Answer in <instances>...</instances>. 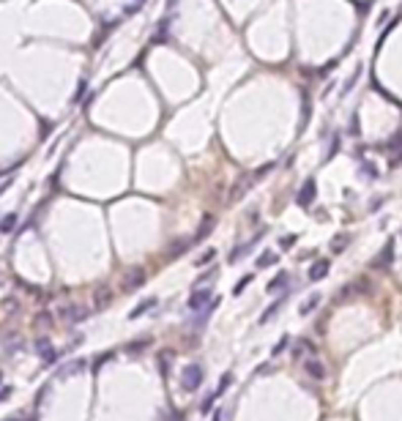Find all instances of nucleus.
Wrapping results in <instances>:
<instances>
[{"instance_id":"f257e3e1","label":"nucleus","mask_w":402,"mask_h":421,"mask_svg":"<svg viewBox=\"0 0 402 421\" xmlns=\"http://www.w3.org/2000/svg\"><path fill=\"white\" fill-rule=\"evenodd\" d=\"M203 380H205V372L200 364H186L181 369V386H184V391H197L203 386Z\"/></svg>"},{"instance_id":"f03ea898","label":"nucleus","mask_w":402,"mask_h":421,"mask_svg":"<svg viewBox=\"0 0 402 421\" xmlns=\"http://www.w3.org/2000/svg\"><path fill=\"white\" fill-rule=\"evenodd\" d=\"M91 315L88 306H79V304H63L60 306V320H66L69 325H79L85 323V317Z\"/></svg>"},{"instance_id":"7ed1b4c3","label":"nucleus","mask_w":402,"mask_h":421,"mask_svg":"<svg viewBox=\"0 0 402 421\" xmlns=\"http://www.w3.org/2000/svg\"><path fill=\"white\" fill-rule=\"evenodd\" d=\"M145 282H148V273H145V268H129L126 271V276H123V290L126 293H134V290H140Z\"/></svg>"},{"instance_id":"20e7f679","label":"nucleus","mask_w":402,"mask_h":421,"mask_svg":"<svg viewBox=\"0 0 402 421\" xmlns=\"http://www.w3.org/2000/svg\"><path fill=\"white\" fill-rule=\"evenodd\" d=\"M211 290L208 287H197V290H192V296H189V309L192 312H203L205 306L211 304Z\"/></svg>"},{"instance_id":"39448f33","label":"nucleus","mask_w":402,"mask_h":421,"mask_svg":"<svg viewBox=\"0 0 402 421\" xmlns=\"http://www.w3.org/2000/svg\"><path fill=\"white\" fill-rule=\"evenodd\" d=\"M315 195H318V189H315V178H306L304 186H301V192L296 195V203L301 205V208H309L312 200H315Z\"/></svg>"},{"instance_id":"423d86ee","label":"nucleus","mask_w":402,"mask_h":421,"mask_svg":"<svg viewBox=\"0 0 402 421\" xmlns=\"http://www.w3.org/2000/svg\"><path fill=\"white\" fill-rule=\"evenodd\" d=\"M110 301H112V287L110 285H99L96 290H93L91 306L93 309H104V306H110Z\"/></svg>"},{"instance_id":"0eeeda50","label":"nucleus","mask_w":402,"mask_h":421,"mask_svg":"<svg viewBox=\"0 0 402 421\" xmlns=\"http://www.w3.org/2000/svg\"><path fill=\"white\" fill-rule=\"evenodd\" d=\"M260 238H263V230H260V232H257V236H254L252 241H246V244H241V246H236V249H233V252H230V257H227V263H230V265H233V263H238V260H241V257H246V252H252V249H254V244H257V241H260Z\"/></svg>"},{"instance_id":"6e6552de","label":"nucleus","mask_w":402,"mask_h":421,"mask_svg":"<svg viewBox=\"0 0 402 421\" xmlns=\"http://www.w3.org/2000/svg\"><path fill=\"white\" fill-rule=\"evenodd\" d=\"M304 369H306V375L315 378V380H323L326 378V366H323V361H318V358L304 361Z\"/></svg>"},{"instance_id":"1a4fd4ad","label":"nucleus","mask_w":402,"mask_h":421,"mask_svg":"<svg viewBox=\"0 0 402 421\" xmlns=\"http://www.w3.org/2000/svg\"><path fill=\"white\" fill-rule=\"evenodd\" d=\"M164 41H170V19H162L159 22V28L153 30V36H151V44H164Z\"/></svg>"},{"instance_id":"9d476101","label":"nucleus","mask_w":402,"mask_h":421,"mask_svg":"<svg viewBox=\"0 0 402 421\" xmlns=\"http://www.w3.org/2000/svg\"><path fill=\"white\" fill-rule=\"evenodd\" d=\"M328 268H331V263L328 260H318V263L309 268V282H320V279L328 276Z\"/></svg>"},{"instance_id":"9b49d317","label":"nucleus","mask_w":402,"mask_h":421,"mask_svg":"<svg viewBox=\"0 0 402 421\" xmlns=\"http://www.w3.org/2000/svg\"><path fill=\"white\" fill-rule=\"evenodd\" d=\"M156 304H159L156 298H145V301H140V304H137V306H134V309L129 312V320H137V317H143L145 312H151Z\"/></svg>"},{"instance_id":"f8f14e48","label":"nucleus","mask_w":402,"mask_h":421,"mask_svg":"<svg viewBox=\"0 0 402 421\" xmlns=\"http://www.w3.org/2000/svg\"><path fill=\"white\" fill-rule=\"evenodd\" d=\"M287 282H290V273H287V271H279V273H277V279H271V282L265 285V290H268V293L285 290V287H287Z\"/></svg>"},{"instance_id":"ddd939ff","label":"nucleus","mask_w":402,"mask_h":421,"mask_svg":"<svg viewBox=\"0 0 402 421\" xmlns=\"http://www.w3.org/2000/svg\"><path fill=\"white\" fill-rule=\"evenodd\" d=\"M17 222H19V216H17L14 211H11V213H6V216L0 219V232H3V236H11V232L17 230Z\"/></svg>"},{"instance_id":"4468645a","label":"nucleus","mask_w":402,"mask_h":421,"mask_svg":"<svg viewBox=\"0 0 402 421\" xmlns=\"http://www.w3.org/2000/svg\"><path fill=\"white\" fill-rule=\"evenodd\" d=\"M213 224H216V219H213V216H203V224L197 227V236H194V241H205V238H208L211 230H213ZM194 241H192V244H194Z\"/></svg>"},{"instance_id":"2eb2a0df","label":"nucleus","mask_w":402,"mask_h":421,"mask_svg":"<svg viewBox=\"0 0 402 421\" xmlns=\"http://www.w3.org/2000/svg\"><path fill=\"white\" fill-rule=\"evenodd\" d=\"M285 301H287L285 296H282V298H279V301H274V304H271V306H268V309L263 312V315H260V320H257V323H260V325L271 323V317H274V315H277V312H279V309H282V306H285Z\"/></svg>"},{"instance_id":"dca6fc26","label":"nucleus","mask_w":402,"mask_h":421,"mask_svg":"<svg viewBox=\"0 0 402 421\" xmlns=\"http://www.w3.org/2000/svg\"><path fill=\"white\" fill-rule=\"evenodd\" d=\"M391 260H394V241H388L383 252H380V257L375 260V265H391Z\"/></svg>"},{"instance_id":"f3484780","label":"nucleus","mask_w":402,"mask_h":421,"mask_svg":"<svg viewBox=\"0 0 402 421\" xmlns=\"http://www.w3.org/2000/svg\"><path fill=\"white\" fill-rule=\"evenodd\" d=\"M189 246H192V241H178V244H172L170 249H167V257H170V260H175V257L184 255V252L189 249Z\"/></svg>"},{"instance_id":"a211bd4d","label":"nucleus","mask_w":402,"mask_h":421,"mask_svg":"<svg viewBox=\"0 0 402 421\" xmlns=\"http://www.w3.org/2000/svg\"><path fill=\"white\" fill-rule=\"evenodd\" d=\"M249 180H254V175H246V178H241L236 186H233V192H230V200H238L241 195H246V186H249Z\"/></svg>"},{"instance_id":"6ab92c4d","label":"nucleus","mask_w":402,"mask_h":421,"mask_svg":"<svg viewBox=\"0 0 402 421\" xmlns=\"http://www.w3.org/2000/svg\"><path fill=\"white\" fill-rule=\"evenodd\" d=\"M277 260H279L277 252H263V255L257 257V263H254V265H257V268H268V265H274Z\"/></svg>"},{"instance_id":"aec40b11","label":"nucleus","mask_w":402,"mask_h":421,"mask_svg":"<svg viewBox=\"0 0 402 421\" xmlns=\"http://www.w3.org/2000/svg\"><path fill=\"white\" fill-rule=\"evenodd\" d=\"M320 298H323V296H320V293H312V296H309V301H306V304H304V306H301V309H298V312H301V315H309V312L315 309V306H318V304H320Z\"/></svg>"},{"instance_id":"412c9836","label":"nucleus","mask_w":402,"mask_h":421,"mask_svg":"<svg viewBox=\"0 0 402 421\" xmlns=\"http://www.w3.org/2000/svg\"><path fill=\"white\" fill-rule=\"evenodd\" d=\"M55 361H58V350L55 347H47V350L41 353V364L44 366H55Z\"/></svg>"},{"instance_id":"4be33fe9","label":"nucleus","mask_w":402,"mask_h":421,"mask_svg":"<svg viewBox=\"0 0 402 421\" xmlns=\"http://www.w3.org/2000/svg\"><path fill=\"white\" fill-rule=\"evenodd\" d=\"M230 383H233V372H225V375H222V380H219V389L213 391V394H216V399L222 397V394H225L227 389H230Z\"/></svg>"},{"instance_id":"5701e85b","label":"nucleus","mask_w":402,"mask_h":421,"mask_svg":"<svg viewBox=\"0 0 402 421\" xmlns=\"http://www.w3.org/2000/svg\"><path fill=\"white\" fill-rule=\"evenodd\" d=\"M55 131V120H41V126H38V139H47Z\"/></svg>"},{"instance_id":"b1692460","label":"nucleus","mask_w":402,"mask_h":421,"mask_svg":"<svg viewBox=\"0 0 402 421\" xmlns=\"http://www.w3.org/2000/svg\"><path fill=\"white\" fill-rule=\"evenodd\" d=\"M143 6H145V0H131V3L123 9V17H131V14H137V11L143 9Z\"/></svg>"},{"instance_id":"393cba45","label":"nucleus","mask_w":402,"mask_h":421,"mask_svg":"<svg viewBox=\"0 0 402 421\" xmlns=\"http://www.w3.org/2000/svg\"><path fill=\"white\" fill-rule=\"evenodd\" d=\"M213 402H216V394H208V397L203 399V405H200V413H203V416H208L211 407H213Z\"/></svg>"},{"instance_id":"a878e982","label":"nucleus","mask_w":402,"mask_h":421,"mask_svg":"<svg viewBox=\"0 0 402 421\" xmlns=\"http://www.w3.org/2000/svg\"><path fill=\"white\" fill-rule=\"evenodd\" d=\"M213 257H216V249H205L203 255H200L197 260H194V263H197V265H208V263H211Z\"/></svg>"},{"instance_id":"bb28decb","label":"nucleus","mask_w":402,"mask_h":421,"mask_svg":"<svg viewBox=\"0 0 402 421\" xmlns=\"http://www.w3.org/2000/svg\"><path fill=\"white\" fill-rule=\"evenodd\" d=\"M36 325H47V329H50V325H52V312H38V315H36Z\"/></svg>"},{"instance_id":"cd10ccee","label":"nucleus","mask_w":402,"mask_h":421,"mask_svg":"<svg viewBox=\"0 0 402 421\" xmlns=\"http://www.w3.org/2000/svg\"><path fill=\"white\" fill-rule=\"evenodd\" d=\"M252 279H254V273H246V276H244V279H241V282H238L236 287H233V293H236V296H241V293H244V287H246V285H249V282H252Z\"/></svg>"},{"instance_id":"c85d7f7f","label":"nucleus","mask_w":402,"mask_h":421,"mask_svg":"<svg viewBox=\"0 0 402 421\" xmlns=\"http://www.w3.org/2000/svg\"><path fill=\"white\" fill-rule=\"evenodd\" d=\"M287 342H290V337H287V334H285V337H282V339H279V342H277V345H274L271 356H279V353H282V350H285V347H287Z\"/></svg>"},{"instance_id":"c756f323","label":"nucleus","mask_w":402,"mask_h":421,"mask_svg":"<svg viewBox=\"0 0 402 421\" xmlns=\"http://www.w3.org/2000/svg\"><path fill=\"white\" fill-rule=\"evenodd\" d=\"M347 241H350V236H342V238H334V241H331V249H334V252L345 249V246H347Z\"/></svg>"},{"instance_id":"7c9ffc66","label":"nucleus","mask_w":402,"mask_h":421,"mask_svg":"<svg viewBox=\"0 0 402 421\" xmlns=\"http://www.w3.org/2000/svg\"><path fill=\"white\" fill-rule=\"evenodd\" d=\"M359 74H361V66H359V69H356V71H353V77H350V79H347V85H345V88H342V96H345V93H350V90H353V85H356V79H359Z\"/></svg>"},{"instance_id":"2f4dec72","label":"nucleus","mask_w":402,"mask_h":421,"mask_svg":"<svg viewBox=\"0 0 402 421\" xmlns=\"http://www.w3.org/2000/svg\"><path fill=\"white\" fill-rule=\"evenodd\" d=\"M17 306H19L17 298H11V296L3 298V312H9V315H11V312H17Z\"/></svg>"},{"instance_id":"473e14b6","label":"nucleus","mask_w":402,"mask_h":421,"mask_svg":"<svg viewBox=\"0 0 402 421\" xmlns=\"http://www.w3.org/2000/svg\"><path fill=\"white\" fill-rule=\"evenodd\" d=\"M145 347H148V339H140L137 345H126V350H129V353H140V350H145Z\"/></svg>"},{"instance_id":"72a5a7b5","label":"nucleus","mask_w":402,"mask_h":421,"mask_svg":"<svg viewBox=\"0 0 402 421\" xmlns=\"http://www.w3.org/2000/svg\"><path fill=\"white\" fill-rule=\"evenodd\" d=\"M85 85H88V82H85V77H82V79H79V85H77V93H74V104L79 102V99H82V93H85Z\"/></svg>"},{"instance_id":"f704fd0d","label":"nucleus","mask_w":402,"mask_h":421,"mask_svg":"<svg viewBox=\"0 0 402 421\" xmlns=\"http://www.w3.org/2000/svg\"><path fill=\"white\" fill-rule=\"evenodd\" d=\"M47 347H52V345H50V339H47V337H41V339H36V350H38V353H44V350H47Z\"/></svg>"},{"instance_id":"c9c22d12","label":"nucleus","mask_w":402,"mask_h":421,"mask_svg":"<svg viewBox=\"0 0 402 421\" xmlns=\"http://www.w3.org/2000/svg\"><path fill=\"white\" fill-rule=\"evenodd\" d=\"M11 391H14V389H11V386H6V389H0V402H3V399H9V397H11Z\"/></svg>"},{"instance_id":"e433bc0d","label":"nucleus","mask_w":402,"mask_h":421,"mask_svg":"<svg viewBox=\"0 0 402 421\" xmlns=\"http://www.w3.org/2000/svg\"><path fill=\"white\" fill-rule=\"evenodd\" d=\"M159 361H162V372L167 375V361H170V353H162V356H159Z\"/></svg>"},{"instance_id":"4c0bfd02","label":"nucleus","mask_w":402,"mask_h":421,"mask_svg":"<svg viewBox=\"0 0 402 421\" xmlns=\"http://www.w3.org/2000/svg\"><path fill=\"white\" fill-rule=\"evenodd\" d=\"M11 183H14V180H11V178H6L3 183H0V195H6V192H9V186H11Z\"/></svg>"},{"instance_id":"58836bf2","label":"nucleus","mask_w":402,"mask_h":421,"mask_svg":"<svg viewBox=\"0 0 402 421\" xmlns=\"http://www.w3.org/2000/svg\"><path fill=\"white\" fill-rule=\"evenodd\" d=\"M175 6H178V0H167V11H172Z\"/></svg>"},{"instance_id":"ea45409f","label":"nucleus","mask_w":402,"mask_h":421,"mask_svg":"<svg viewBox=\"0 0 402 421\" xmlns=\"http://www.w3.org/2000/svg\"><path fill=\"white\" fill-rule=\"evenodd\" d=\"M213 421H222V413H219V410L213 413Z\"/></svg>"},{"instance_id":"a19ab883","label":"nucleus","mask_w":402,"mask_h":421,"mask_svg":"<svg viewBox=\"0 0 402 421\" xmlns=\"http://www.w3.org/2000/svg\"><path fill=\"white\" fill-rule=\"evenodd\" d=\"M0 383H3V372H0Z\"/></svg>"},{"instance_id":"79ce46f5","label":"nucleus","mask_w":402,"mask_h":421,"mask_svg":"<svg viewBox=\"0 0 402 421\" xmlns=\"http://www.w3.org/2000/svg\"><path fill=\"white\" fill-rule=\"evenodd\" d=\"M11 421H19V418H11Z\"/></svg>"}]
</instances>
